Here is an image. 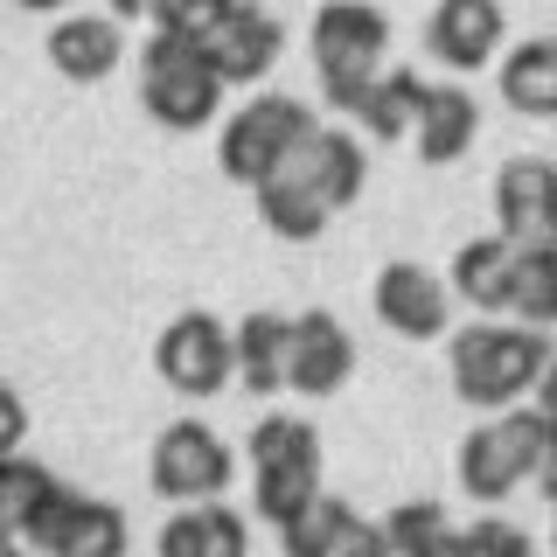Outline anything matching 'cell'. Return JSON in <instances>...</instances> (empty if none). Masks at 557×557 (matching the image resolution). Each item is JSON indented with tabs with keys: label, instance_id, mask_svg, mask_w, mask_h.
Segmentation results:
<instances>
[{
	"label": "cell",
	"instance_id": "25",
	"mask_svg": "<svg viewBox=\"0 0 557 557\" xmlns=\"http://www.w3.org/2000/svg\"><path fill=\"white\" fill-rule=\"evenodd\" d=\"M383 530H391L397 557H453V536H460L440 502H397V509L383 516Z\"/></svg>",
	"mask_w": 557,
	"mask_h": 557
},
{
	"label": "cell",
	"instance_id": "9",
	"mask_svg": "<svg viewBox=\"0 0 557 557\" xmlns=\"http://www.w3.org/2000/svg\"><path fill=\"white\" fill-rule=\"evenodd\" d=\"M231 446L223 432H209L202 418H174V425L153 440V460H147V481L161 502H209L231 487Z\"/></svg>",
	"mask_w": 557,
	"mask_h": 557
},
{
	"label": "cell",
	"instance_id": "31",
	"mask_svg": "<svg viewBox=\"0 0 557 557\" xmlns=\"http://www.w3.org/2000/svg\"><path fill=\"white\" fill-rule=\"evenodd\" d=\"M536 411L550 418V432H557V356H550V370L536 376Z\"/></svg>",
	"mask_w": 557,
	"mask_h": 557
},
{
	"label": "cell",
	"instance_id": "11",
	"mask_svg": "<svg viewBox=\"0 0 557 557\" xmlns=\"http://www.w3.org/2000/svg\"><path fill=\"white\" fill-rule=\"evenodd\" d=\"M370 300H376V321L405 342H440L446 335V278L411 265V258H397V265L376 272Z\"/></svg>",
	"mask_w": 557,
	"mask_h": 557
},
{
	"label": "cell",
	"instance_id": "30",
	"mask_svg": "<svg viewBox=\"0 0 557 557\" xmlns=\"http://www.w3.org/2000/svg\"><path fill=\"white\" fill-rule=\"evenodd\" d=\"M342 557H397V550H391V530H383V522H370V516H362L356 530H348Z\"/></svg>",
	"mask_w": 557,
	"mask_h": 557
},
{
	"label": "cell",
	"instance_id": "18",
	"mask_svg": "<svg viewBox=\"0 0 557 557\" xmlns=\"http://www.w3.org/2000/svg\"><path fill=\"white\" fill-rule=\"evenodd\" d=\"M293 168H300L307 182L321 188V202H327V209H348V202L362 196V182H370L362 139H356V133H342V126H313V133H307V147L293 153Z\"/></svg>",
	"mask_w": 557,
	"mask_h": 557
},
{
	"label": "cell",
	"instance_id": "24",
	"mask_svg": "<svg viewBox=\"0 0 557 557\" xmlns=\"http://www.w3.org/2000/svg\"><path fill=\"white\" fill-rule=\"evenodd\" d=\"M356 502L342 495H313L293 522H278V544H286V557H342L348 530H356Z\"/></svg>",
	"mask_w": 557,
	"mask_h": 557
},
{
	"label": "cell",
	"instance_id": "5",
	"mask_svg": "<svg viewBox=\"0 0 557 557\" xmlns=\"http://www.w3.org/2000/svg\"><path fill=\"white\" fill-rule=\"evenodd\" d=\"M139 104L161 119L168 133H196L216 119L223 104V77L209 63L202 42H182V35H153L139 49Z\"/></svg>",
	"mask_w": 557,
	"mask_h": 557
},
{
	"label": "cell",
	"instance_id": "8",
	"mask_svg": "<svg viewBox=\"0 0 557 557\" xmlns=\"http://www.w3.org/2000/svg\"><path fill=\"white\" fill-rule=\"evenodd\" d=\"M126 516L98 495H77V487H57V495L35 509L14 544H28L35 557H126Z\"/></svg>",
	"mask_w": 557,
	"mask_h": 557
},
{
	"label": "cell",
	"instance_id": "7",
	"mask_svg": "<svg viewBox=\"0 0 557 557\" xmlns=\"http://www.w3.org/2000/svg\"><path fill=\"white\" fill-rule=\"evenodd\" d=\"M153 370L182 397H216L223 383L237 376V327H223L216 313H202V307L174 313L161 335H153Z\"/></svg>",
	"mask_w": 557,
	"mask_h": 557
},
{
	"label": "cell",
	"instance_id": "13",
	"mask_svg": "<svg viewBox=\"0 0 557 557\" xmlns=\"http://www.w3.org/2000/svg\"><path fill=\"white\" fill-rule=\"evenodd\" d=\"M356 376V342L335 313H300L293 321V383L300 397H335L342 383Z\"/></svg>",
	"mask_w": 557,
	"mask_h": 557
},
{
	"label": "cell",
	"instance_id": "14",
	"mask_svg": "<svg viewBox=\"0 0 557 557\" xmlns=\"http://www.w3.org/2000/svg\"><path fill=\"white\" fill-rule=\"evenodd\" d=\"M202 49H209V63H216L223 84H258L278 63V49H286V28H278V14H265L258 0H244Z\"/></svg>",
	"mask_w": 557,
	"mask_h": 557
},
{
	"label": "cell",
	"instance_id": "23",
	"mask_svg": "<svg viewBox=\"0 0 557 557\" xmlns=\"http://www.w3.org/2000/svg\"><path fill=\"white\" fill-rule=\"evenodd\" d=\"M425 98H432V84L418 77V70H383V77L370 84V98H362V133L370 139H411L418 133V119H425Z\"/></svg>",
	"mask_w": 557,
	"mask_h": 557
},
{
	"label": "cell",
	"instance_id": "2",
	"mask_svg": "<svg viewBox=\"0 0 557 557\" xmlns=\"http://www.w3.org/2000/svg\"><path fill=\"white\" fill-rule=\"evenodd\" d=\"M550 418L536 405H516V411H495L481 418L474 432L460 440V481L474 502H509L522 481H544V460H550Z\"/></svg>",
	"mask_w": 557,
	"mask_h": 557
},
{
	"label": "cell",
	"instance_id": "27",
	"mask_svg": "<svg viewBox=\"0 0 557 557\" xmlns=\"http://www.w3.org/2000/svg\"><path fill=\"white\" fill-rule=\"evenodd\" d=\"M57 487L63 481L49 474V467H35L28 453H8V467H0V509H8V530H22V522L57 495Z\"/></svg>",
	"mask_w": 557,
	"mask_h": 557
},
{
	"label": "cell",
	"instance_id": "12",
	"mask_svg": "<svg viewBox=\"0 0 557 557\" xmlns=\"http://www.w3.org/2000/svg\"><path fill=\"white\" fill-rule=\"evenodd\" d=\"M502 49V0H440L425 14V57L446 70H481Z\"/></svg>",
	"mask_w": 557,
	"mask_h": 557
},
{
	"label": "cell",
	"instance_id": "34",
	"mask_svg": "<svg viewBox=\"0 0 557 557\" xmlns=\"http://www.w3.org/2000/svg\"><path fill=\"white\" fill-rule=\"evenodd\" d=\"M14 8H28V14H49V8H63V0H14Z\"/></svg>",
	"mask_w": 557,
	"mask_h": 557
},
{
	"label": "cell",
	"instance_id": "21",
	"mask_svg": "<svg viewBox=\"0 0 557 557\" xmlns=\"http://www.w3.org/2000/svg\"><path fill=\"white\" fill-rule=\"evenodd\" d=\"M237 383L258 397L293 383V321L286 313H244L237 321Z\"/></svg>",
	"mask_w": 557,
	"mask_h": 557
},
{
	"label": "cell",
	"instance_id": "22",
	"mask_svg": "<svg viewBox=\"0 0 557 557\" xmlns=\"http://www.w3.org/2000/svg\"><path fill=\"white\" fill-rule=\"evenodd\" d=\"M502 98L530 119H557V35H530L502 57Z\"/></svg>",
	"mask_w": 557,
	"mask_h": 557
},
{
	"label": "cell",
	"instance_id": "28",
	"mask_svg": "<svg viewBox=\"0 0 557 557\" xmlns=\"http://www.w3.org/2000/svg\"><path fill=\"white\" fill-rule=\"evenodd\" d=\"M244 0H161L153 8V35H182V42H209Z\"/></svg>",
	"mask_w": 557,
	"mask_h": 557
},
{
	"label": "cell",
	"instance_id": "3",
	"mask_svg": "<svg viewBox=\"0 0 557 557\" xmlns=\"http://www.w3.org/2000/svg\"><path fill=\"white\" fill-rule=\"evenodd\" d=\"M383 49H391V22L370 0H327L313 14V70H321V98L335 112H362L370 84L383 77Z\"/></svg>",
	"mask_w": 557,
	"mask_h": 557
},
{
	"label": "cell",
	"instance_id": "1",
	"mask_svg": "<svg viewBox=\"0 0 557 557\" xmlns=\"http://www.w3.org/2000/svg\"><path fill=\"white\" fill-rule=\"evenodd\" d=\"M557 348L536 335L530 321H474L446 342V370L453 391L467 397L474 411H516L522 397H536V376L550 370Z\"/></svg>",
	"mask_w": 557,
	"mask_h": 557
},
{
	"label": "cell",
	"instance_id": "10",
	"mask_svg": "<svg viewBox=\"0 0 557 557\" xmlns=\"http://www.w3.org/2000/svg\"><path fill=\"white\" fill-rule=\"evenodd\" d=\"M495 223L522 251H557V168L522 153L495 174Z\"/></svg>",
	"mask_w": 557,
	"mask_h": 557
},
{
	"label": "cell",
	"instance_id": "26",
	"mask_svg": "<svg viewBox=\"0 0 557 557\" xmlns=\"http://www.w3.org/2000/svg\"><path fill=\"white\" fill-rule=\"evenodd\" d=\"M509 313L530 321V327L557 321V251H522L516 258V300H509Z\"/></svg>",
	"mask_w": 557,
	"mask_h": 557
},
{
	"label": "cell",
	"instance_id": "20",
	"mask_svg": "<svg viewBox=\"0 0 557 557\" xmlns=\"http://www.w3.org/2000/svg\"><path fill=\"white\" fill-rule=\"evenodd\" d=\"M161 557H251V530L223 502H188L161 522Z\"/></svg>",
	"mask_w": 557,
	"mask_h": 557
},
{
	"label": "cell",
	"instance_id": "29",
	"mask_svg": "<svg viewBox=\"0 0 557 557\" xmlns=\"http://www.w3.org/2000/svg\"><path fill=\"white\" fill-rule=\"evenodd\" d=\"M453 557H530V536H522L516 522H502V516H481V522H467V530L453 536Z\"/></svg>",
	"mask_w": 557,
	"mask_h": 557
},
{
	"label": "cell",
	"instance_id": "33",
	"mask_svg": "<svg viewBox=\"0 0 557 557\" xmlns=\"http://www.w3.org/2000/svg\"><path fill=\"white\" fill-rule=\"evenodd\" d=\"M544 495H550V509H557V440H550V460H544Z\"/></svg>",
	"mask_w": 557,
	"mask_h": 557
},
{
	"label": "cell",
	"instance_id": "17",
	"mask_svg": "<svg viewBox=\"0 0 557 557\" xmlns=\"http://www.w3.org/2000/svg\"><path fill=\"white\" fill-rule=\"evenodd\" d=\"M251 202H258V223H265L272 237H286V244H313L327 231V216H335V209L321 202V188H313L293 161L278 174H265V182L251 188Z\"/></svg>",
	"mask_w": 557,
	"mask_h": 557
},
{
	"label": "cell",
	"instance_id": "32",
	"mask_svg": "<svg viewBox=\"0 0 557 557\" xmlns=\"http://www.w3.org/2000/svg\"><path fill=\"white\" fill-rule=\"evenodd\" d=\"M153 8H161V0H112V14H119V22H139V14L153 22Z\"/></svg>",
	"mask_w": 557,
	"mask_h": 557
},
{
	"label": "cell",
	"instance_id": "15",
	"mask_svg": "<svg viewBox=\"0 0 557 557\" xmlns=\"http://www.w3.org/2000/svg\"><path fill=\"white\" fill-rule=\"evenodd\" d=\"M516 258H522V244H509L502 231H487V237H467L460 251H453V293H460L474 313H509L516 300Z\"/></svg>",
	"mask_w": 557,
	"mask_h": 557
},
{
	"label": "cell",
	"instance_id": "4",
	"mask_svg": "<svg viewBox=\"0 0 557 557\" xmlns=\"http://www.w3.org/2000/svg\"><path fill=\"white\" fill-rule=\"evenodd\" d=\"M251 481H258V516L265 522H293L321 487V432L300 411H272L251 432Z\"/></svg>",
	"mask_w": 557,
	"mask_h": 557
},
{
	"label": "cell",
	"instance_id": "35",
	"mask_svg": "<svg viewBox=\"0 0 557 557\" xmlns=\"http://www.w3.org/2000/svg\"><path fill=\"white\" fill-rule=\"evenodd\" d=\"M0 557H35V550H28V544H8V550H0Z\"/></svg>",
	"mask_w": 557,
	"mask_h": 557
},
{
	"label": "cell",
	"instance_id": "16",
	"mask_svg": "<svg viewBox=\"0 0 557 557\" xmlns=\"http://www.w3.org/2000/svg\"><path fill=\"white\" fill-rule=\"evenodd\" d=\"M119 57H126V35H119V14H70V22L49 28V63L70 84H98L112 77Z\"/></svg>",
	"mask_w": 557,
	"mask_h": 557
},
{
	"label": "cell",
	"instance_id": "19",
	"mask_svg": "<svg viewBox=\"0 0 557 557\" xmlns=\"http://www.w3.org/2000/svg\"><path fill=\"white\" fill-rule=\"evenodd\" d=\"M474 139H481V104H474V91H460V84H432L425 119H418V133H411L418 161H425V168H453L460 153H474Z\"/></svg>",
	"mask_w": 557,
	"mask_h": 557
},
{
	"label": "cell",
	"instance_id": "6",
	"mask_svg": "<svg viewBox=\"0 0 557 557\" xmlns=\"http://www.w3.org/2000/svg\"><path fill=\"white\" fill-rule=\"evenodd\" d=\"M321 126V119L307 112L300 98H272V91H258L244 112L223 119V147H216V168L231 174V182L244 188H258L265 174H278L293 161V153L307 147V133Z\"/></svg>",
	"mask_w": 557,
	"mask_h": 557
}]
</instances>
